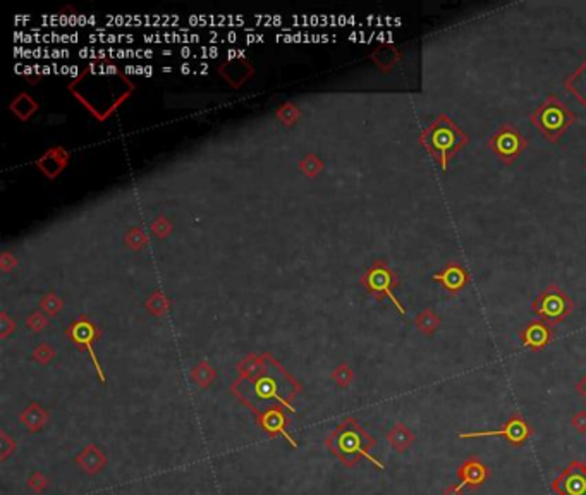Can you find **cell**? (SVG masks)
I'll list each match as a JSON object with an SVG mask.
<instances>
[{
	"label": "cell",
	"instance_id": "ffe728a7",
	"mask_svg": "<svg viewBox=\"0 0 586 495\" xmlns=\"http://www.w3.org/2000/svg\"><path fill=\"white\" fill-rule=\"evenodd\" d=\"M373 60L378 66L384 67V69H389V67H392L399 60V52L396 50L394 45H382V47L375 50Z\"/></svg>",
	"mask_w": 586,
	"mask_h": 495
},
{
	"label": "cell",
	"instance_id": "ac0fdd59",
	"mask_svg": "<svg viewBox=\"0 0 586 495\" xmlns=\"http://www.w3.org/2000/svg\"><path fill=\"white\" fill-rule=\"evenodd\" d=\"M36 109L38 104L33 100L32 95L28 93L18 95V97L11 102V110H13V114H16L21 121H28L29 117L36 112Z\"/></svg>",
	"mask_w": 586,
	"mask_h": 495
},
{
	"label": "cell",
	"instance_id": "5bb4252c",
	"mask_svg": "<svg viewBox=\"0 0 586 495\" xmlns=\"http://www.w3.org/2000/svg\"><path fill=\"white\" fill-rule=\"evenodd\" d=\"M69 163V151L64 150L62 147L51 148V150L45 151L40 158L36 160V167L44 176L48 179H55L66 169Z\"/></svg>",
	"mask_w": 586,
	"mask_h": 495
},
{
	"label": "cell",
	"instance_id": "e0dca14e",
	"mask_svg": "<svg viewBox=\"0 0 586 495\" xmlns=\"http://www.w3.org/2000/svg\"><path fill=\"white\" fill-rule=\"evenodd\" d=\"M440 323H442V318H440V315L437 313V311L430 310V308H427V310H423L418 317L415 318V325L416 329L420 330L423 336H434V334L439 330Z\"/></svg>",
	"mask_w": 586,
	"mask_h": 495
},
{
	"label": "cell",
	"instance_id": "3957f363",
	"mask_svg": "<svg viewBox=\"0 0 586 495\" xmlns=\"http://www.w3.org/2000/svg\"><path fill=\"white\" fill-rule=\"evenodd\" d=\"M531 124L536 131L550 143H557L566 131L576 121V114L562 102L561 98L550 95L538 109L531 114Z\"/></svg>",
	"mask_w": 586,
	"mask_h": 495
},
{
	"label": "cell",
	"instance_id": "277c9868",
	"mask_svg": "<svg viewBox=\"0 0 586 495\" xmlns=\"http://www.w3.org/2000/svg\"><path fill=\"white\" fill-rule=\"evenodd\" d=\"M375 445V440L366 435L356 421L347 420L346 423L340 425L339 430L332 437V447H334L335 454L346 464H354L356 461L361 458H366L377 468L384 470V464L377 461L370 454V449Z\"/></svg>",
	"mask_w": 586,
	"mask_h": 495
},
{
	"label": "cell",
	"instance_id": "cb8c5ba5",
	"mask_svg": "<svg viewBox=\"0 0 586 495\" xmlns=\"http://www.w3.org/2000/svg\"><path fill=\"white\" fill-rule=\"evenodd\" d=\"M583 464H585V468H586V458H585V461H583Z\"/></svg>",
	"mask_w": 586,
	"mask_h": 495
},
{
	"label": "cell",
	"instance_id": "9a60e30c",
	"mask_svg": "<svg viewBox=\"0 0 586 495\" xmlns=\"http://www.w3.org/2000/svg\"><path fill=\"white\" fill-rule=\"evenodd\" d=\"M566 91L573 95L578 104L586 109V60L578 66V69L566 79Z\"/></svg>",
	"mask_w": 586,
	"mask_h": 495
},
{
	"label": "cell",
	"instance_id": "2e32d148",
	"mask_svg": "<svg viewBox=\"0 0 586 495\" xmlns=\"http://www.w3.org/2000/svg\"><path fill=\"white\" fill-rule=\"evenodd\" d=\"M387 440H389L390 447H392L394 451H397L399 454H402V452H406L413 444H415V433H413V430L408 428L406 425L397 423L389 432Z\"/></svg>",
	"mask_w": 586,
	"mask_h": 495
},
{
	"label": "cell",
	"instance_id": "5b68a950",
	"mask_svg": "<svg viewBox=\"0 0 586 495\" xmlns=\"http://www.w3.org/2000/svg\"><path fill=\"white\" fill-rule=\"evenodd\" d=\"M531 310L538 320L554 327L568 320L574 310V303L564 289L550 284L536 296L533 304H531Z\"/></svg>",
	"mask_w": 586,
	"mask_h": 495
},
{
	"label": "cell",
	"instance_id": "44dd1931",
	"mask_svg": "<svg viewBox=\"0 0 586 495\" xmlns=\"http://www.w3.org/2000/svg\"><path fill=\"white\" fill-rule=\"evenodd\" d=\"M571 425L578 433H586V411H578L571 418Z\"/></svg>",
	"mask_w": 586,
	"mask_h": 495
},
{
	"label": "cell",
	"instance_id": "30bf717a",
	"mask_svg": "<svg viewBox=\"0 0 586 495\" xmlns=\"http://www.w3.org/2000/svg\"><path fill=\"white\" fill-rule=\"evenodd\" d=\"M432 280L442 285V289L446 292L455 296L468 287L471 277L468 270H466V266L458 264V262H449L442 270H439V272H435L434 276H432Z\"/></svg>",
	"mask_w": 586,
	"mask_h": 495
},
{
	"label": "cell",
	"instance_id": "ba28073f",
	"mask_svg": "<svg viewBox=\"0 0 586 495\" xmlns=\"http://www.w3.org/2000/svg\"><path fill=\"white\" fill-rule=\"evenodd\" d=\"M557 495H586V468L580 461H573L552 482Z\"/></svg>",
	"mask_w": 586,
	"mask_h": 495
},
{
	"label": "cell",
	"instance_id": "9c48e42d",
	"mask_svg": "<svg viewBox=\"0 0 586 495\" xmlns=\"http://www.w3.org/2000/svg\"><path fill=\"white\" fill-rule=\"evenodd\" d=\"M397 279L394 276V272H390L387 269L385 264H377L373 269L370 270L368 273V287L370 291H373L377 296H387L390 301H392L394 306L399 310L401 315H406V308L402 306L401 301L394 296L392 289L396 287Z\"/></svg>",
	"mask_w": 586,
	"mask_h": 495
},
{
	"label": "cell",
	"instance_id": "7a4b0ae2",
	"mask_svg": "<svg viewBox=\"0 0 586 495\" xmlns=\"http://www.w3.org/2000/svg\"><path fill=\"white\" fill-rule=\"evenodd\" d=\"M468 143V133L462 131L446 114L437 116L420 136V144L428 151V155L435 160L437 165L444 172H447L453 158Z\"/></svg>",
	"mask_w": 586,
	"mask_h": 495
},
{
	"label": "cell",
	"instance_id": "52a82bcc",
	"mask_svg": "<svg viewBox=\"0 0 586 495\" xmlns=\"http://www.w3.org/2000/svg\"><path fill=\"white\" fill-rule=\"evenodd\" d=\"M533 433V428L528 425L521 413H512L507 421L499 430H484V432L459 433V439H480V437H504L512 447H521Z\"/></svg>",
	"mask_w": 586,
	"mask_h": 495
},
{
	"label": "cell",
	"instance_id": "d4e9b609",
	"mask_svg": "<svg viewBox=\"0 0 586 495\" xmlns=\"http://www.w3.org/2000/svg\"><path fill=\"white\" fill-rule=\"evenodd\" d=\"M585 162H586V158H585Z\"/></svg>",
	"mask_w": 586,
	"mask_h": 495
},
{
	"label": "cell",
	"instance_id": "8992f818",
	"mask_svg": "<svg viewBox=\"0 0 586 495\" xmlns=\"http://www.w3.org/2000/svg\"><path fill=\"white\" fill-rule=\"evenodd\" d=\"M526 138H524L523 133L519 131L518 128H514L512 124H502L486 142V147L493 151L497 158L500 162H504L505 165H511L512 162H516L521 157V154L526 148Z\"/></svg>",
	"mask_w": 586,
	"mask_h": 495
},
{
	"label": "cell",
	"instance_id": "6da1fadb",
	"mask_svg": "<svg viewBox=\"0 0 586 495\" xmlns=\"http://www.w3.org/2000/svg\"><path fill=\"white\" fill-rule=\"evenodd\" d=\"M69 91L91 116L105 121L134 91V83L112 64H90L69 83Z\"/></svg>",
	"mask_w": 586,
	"mask_h": 495
},
{
	"label": "cell",
	"instance_id": "7402d4cb",
	"mask_svg": "<svg viewBox=\"0 0 586 495\" xmlns=\"http://www.w3.org/2000/svg\"><path fill=\"white\" fill-rule=\"evenodd\" d=\"M462 489H465V487H462L461 483H453V485H449L444 490V495H465Z\"/></svg>",
	"mask_w": 586,
	"mask_h": 495
},
{
	"label": "cell",
	"instance_id": "8fae6325",
	"mask_svg": "<svg viewBox=\"0 0 586 495\" xmlns=\"http://www.w3.org/2000/svg\"><path fill=\"white\" fill-rule=\"evenodd\" d=\"M554 329L542 320H533L519 332L521 344L530 351H543L554 341Z\"/></svg>",
	"mask_w": 586,
	"mask_h": 495
},
{
	"label": "cell",
	"instance_id": "603a6c76",
	"mask_svg": "<svg viewBox=\"0 0 586 495\" xmlns=\"http://www.w3.org/2000/svg\"><path fill=\"white\" fill-rule=\"evenodd\" d=\"M576 391H578V394L581 395V398L586 399V373L583 377H581L580 382L576 384Z\"/></svg>",
	"mask_w": 586,
	"mask_h": 495
},
{
	"label": "cell",
	"instance_id": "d6986e66",
	"mask_svg": "<svg viewBox=\"0 0 586 495\" xmlns=\"http://www.w3.org/2000/svg\"><path fill=\"white\" fill-rule=\"evenodd\" d=\"M262 423H263V428H265L267 432H270V433H282V435H284L286 439L289 440V442L293 444L294 447H296V442H294V440L291 439L289 433L286 432V428H284V416H282V414H281V411H270V413H267L265 416H263Z\"/></svg>",
	"mask_w": 586,
	"mask_h": 495
},
{
	"label": "cell",
	"instance_id": "4fadbf2b",
	"mask_svg": "<svg viewBox=\"0 0 586 495\" xmlns=\"http://www.w3.org/2000/svg\"><path fill=\"white\" fill-rule=\"evenodd\" d=\"M218 74L225 79L231 86L239 88L243 86L248 79L255 74L251 62L244 57H236V59H229L218 67Z\"/></svg>",
	"mask_w": 586,
	"mask_h": 495
},
{
	"label": "cell",
	"instance_id": "7c38bea8",
	"mask_svg": "<svg viewBox=\"0 0 586 495\" xmlns=\"http://www.w3.org/2000/svg\"><path fill=\"white\" fill-rule=\"evenodd\" d=\"M455 475H458L459 483H461L462 487H466V489L470 490H477L488 480L490 471L480 458L470 456V458H466L459 464Z\"/></svg>",
	"mask_w": 586,
	"mask_h": 495
}]
</instances>
